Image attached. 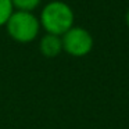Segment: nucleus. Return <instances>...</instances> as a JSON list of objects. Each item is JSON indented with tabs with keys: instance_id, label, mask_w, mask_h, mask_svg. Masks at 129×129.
I'll return each instance as SVG.
<instances>
[{
	"instance_id": "obj_1",
	"label": "nucleus",
	"mask_w": 129,
	"mask_h": 129,
	"mask_svg": "<svg viewBox=\"0 0 129 129\" xmlns=\"http://www.w3.org/2000/svg\"><path fill=\"white\" fill-rule=\"evenodd\" d=\"M75 14L70 4L61 0H53L45 4L39 15L40 26L46 34L62 36L67 31L74 26Z\"/></svg>"
},
{
	"instance_id": "obj_5",
	"label": "nucleus",
	"mask_w": 129,
	"mask_h": 129,
	"mask_svg": "<svg viewBox=\"0 0 129 129\" xmlns=\"http://www.w3.org/2000/svg\"><path fill=\"white\" fill-rule=\"evenodd\" d=\"M42 0H11V4L15 11L34 13L40 6Z\"/></svg>"
},
{
	"instance_id": "obj_2",
	"label": "nucleus",
	"mask_w": 129,
	"mask_h": 129,
	"mask_svg": "<svg viewBox=\"0 0 129 129\" xmlns=\"http://www.w3.org/2000/svg\"><path fill=\"white\" fill-rule=\"evenodd\" d=\"M4 26L9 36L17 43H31L38 38L42 29L39 17H36L34 13L15 10Z\"/></svg>"
},
{
	"instance_id": "obj_6",
	"label": "nucleus",
	"mask_w": 129,
	"mask_h": 129,
	"mask_svg": "<svg viewBox=\"0 0 129 129\" xmlns=\"http://www.w3.org/2000/svg\"><path fill=\"white\" fill-rule=\"evenodd\" d=\"M14 13L11 0H0V26H4Z\"/></svg>"
},
{
	"instance_id": "obj_3",
	"label": "nucleus",
	"mask_w": 129,
	"mask_h": 129,
	"mask_svg": "<svg viewBox=\"0 0 129 129\" xmlns=\"http://www.w3.org/2000/svg\"><path fill=\"white\" fill-rule=\"evenodd\" d=\"M62 50L72 57H85L93 49V38L82 26L74 25L61 36Z\"/></svg>"
},
{
	"instance_id": "obj_4",
	"label": "nucleus",
	"mask_w": 129,
	"mask_h": 129,
	"mask_svg": "<svg viewBox=\"0 0 129 129\" xmlns=\"http://www.w3.org/2000/svg\"><path fill=\"white\" fill-rule=\"evenodd\" d=\"M39 50L45 57H49V58L57 57L61 51H64L62 50L61 36L46 34L45 36H42L39 40Z\"/></svg>"
},
{
	"instance_id": "obj_7",
	"label": "nucleus",
	"mask_w": 129,
	"mask_h": 129,
	"mask_svg": "<svg viewBox=\"0 0 129 129\" xmlns=\"http://www.w3.org/2000/svg\"><path fill=\"white\" fill-rule=\"evenodd\" d=\"M126 25L129 26V9H128V11H126Z\"/></svg>"
}]
</instances>
